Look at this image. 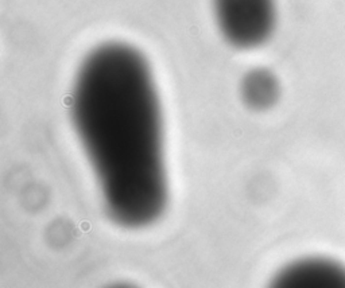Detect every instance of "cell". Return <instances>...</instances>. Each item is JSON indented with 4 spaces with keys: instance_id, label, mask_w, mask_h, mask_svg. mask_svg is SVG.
Instances as JSON below:
<instances>
[{
    "instance_id": "3957f363",
    "label": "cell",
    "mask_w": 345,
    "mask_h": 288,
    "mask_svg": "<svg viewBox=\"0 0 345 288\" xmlns=\"http://www.w3.org/2000/svg\"><path fill=\"white\" fill-rule=\"evenodd\" d=\"M274 283L279 287H342L345 269L329 260L306 259L283 268Z\"/></svg>"
},
{
    "instance_id": "6da1fadb",
    "label": "cell",
    "mask_w": 345,
    "mask_h": 288,
    "mask_svg": "<svg viewBox=\"0 0 345 288\" xmlns=\"http://www.w3.org/2000/svg\"><path fill=\"white\" fill-rule=\"evenodd\" d=\"M71 117L109 217L126 228L155 221L167 183L161 105L144 57L119 42L93 49L76 75Z\"/></svg>"
},
{
    "instance_id": "277c9868",
    "label": "cell",
    "mask_w": 345,
    "mask_h": 288,
    "mask_svg": "<svg viewBox=\"0 0 345 288\" xmlns=\"http://www.w3.org/2000/svg\"><path fill=\"white\" fill-rule=\"evenodd\" d=\"M241 92L248 105L259 109L267 108L276 98L278 85L275 77L270 71L264 69H255L244 77Z\"/></svg>"
},
{
    "instance_id": "7a4b0ae2",
    "label": "cell",
    "mask_w": 345,
    "mask_h": 288,
    "mask_svg": "<svg viewBox=\"0 0 345 288\" xmlns=\"http://www.w3.org/2000/svg\"><path fill=\"white\" fill-rule=\"evenodd\" d=\"M213 10L220 32L237 49L260 46L275 28V0H213Z\"/></svg>"
}]
</instances>
